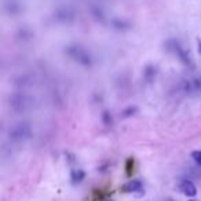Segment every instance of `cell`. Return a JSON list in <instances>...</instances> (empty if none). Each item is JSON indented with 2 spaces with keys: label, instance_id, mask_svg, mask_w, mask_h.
Segmentation results:
<instances>
[{
  "label": "cell",
  "instance_id": "obj_5",
  "mask_svg": "<svg viewBox=\"0 0 201 201\" xmlns=\"http://www.w3.org/2000/svg\"><path fill=\"white\" fill-rule=\"evenodd\" d=\"M75 17V13L70 11L69 8H62L59 11H57V18L59 21H69Z\"/></svg>",
  "mask_w": 201,
  "mask_h": 201
},
{
  "label": "cell",
  "instance_id": "obj_4",
  "mask_svg": "<svg viewBox=\"0 0 201 201\" xmlns=\"http://www.w3.org/2000/svg\"><path fill=\"white\" fill-rule=\"evenodd\" d=\"M121 190L126 193H135V192H141L142 190V182L141 181H130L128 183L121 188Z\"/></svg>",
  "mask_w": 201,
  "mask_h": 201
},
{
  "label": "cell",
  "instance_id": "obj_3",
  "mask_svg": "<svg viewBox=\"0 0 201 201\" xmlns=\"http://www.w3.org/2000/svg\"><path fill=\"white\" fill-rule=\"evenodd\" d=\"M179 189H181V192L183 193V194H186V196H190V197H193V196H196L197 194V189H196V186L193 185L190 181H183L181 185H179Z\"/></svg>",
  "mask_w": 201,
  "mask_h": 201
},
{
  "label": "cell",
  "instance_id": "obj_2",
  "mask_svg": "<svg viewBox=\"0 0 201 201\" xmlns=\"http://www.w3.org/2000/svg\"><path fill=\"white\" fill-rule=\"evenodd\" d=\"M29 134V127L26 124H17L15 127L10 131V137L13 139H21V138H25Z\"/></svg>",
  "mask_w": 201,
  "mask_h": 201
},
{
  "label": "cell",
  "instance_id": "obj_13",
  "mask_svg": "<svg viewBox=\"0 0 201 201\" xmlns=\"http://www.w3.org/2000/svg\"><path fill=\"white\" fill-rule=\"evenodd\" d=\"M107 201H112V200H107Z\"/></svg>",
  "mask_w": 201,
  "mask_h": 201
},
{
  "label": "cell",
  "instance_id": "obj_7",
  "mask_svg": "<svg viewBox=\"0 0 201 201\" xmlns=\"http://www.w3.org/2000/svg\"><path fill=\"white\" fill-rule=\"evenodd\" d=\"M154 76H156V69L153 66H147L146 70H145V79L147 81H152L154 79Z\"/></svg>",
  "mask_w": 201,
  "mask_h": 201
},
{
  "label": "cell",
  "instance_id": "obj_11",
  "mask_svg": "<svg viewBox=\"0 0 201 201\" xmlns=\"http://www.w3.org/2000/svg\"><path fill=\"white\" fill-rule=\"evenodd\" d=\"M197 44H198V48H200V53H201V40H197Z\"/></svg>",
  "mask_w": 201,
  "mask_h": 201
},
{
  "label": "cell",
  "instance_id": "obj_1",
  "mask_svg": "<svg viewBox=\"0 0 201 201\" xmlns=\"http://www.w3.org/2000/svg\"><path fill=\"white\" fill-rule=\"evenodd\" d=\"M66 54L72 59L77 61L79 64L84 65V66H88L91 65V57L84 48H81L80 46H69L66 48Z\"/></svg>",
  "mask_w": 201,
  "mask_h": 201
},
{
  "label": "cell",
  "instance_id": "obj_8",
  "mask_svg": "<svg viewBox=\"0 0 201 201\" xmlns=\"http://www.w3.org/2000/svg\"><path fill=\"white\" fill-rule=\"evenodd\" d=\"M137 112H138L137 107H135V106H130L128 109H126V110L123 112V116H124V117H130V116H132V114L137 113Z\"/></svg>",
  "mask_w": 201,
  "mask_h": 201
},
{
  "label": "cell",
  "instance_id": "obj_6",
  "mask_svg": "<svg viewBox=\"0 0 201 201\" xmlns=\"http://www.w3.org/2000/svg\"><path fill=\"white\" fill-rule=\"evenodd\" d=\"M84 171L83 169H73L72 171V174H70V178H72V182L73 183H77V182H81L83 179H84Z\"/></svg>",
  "mask_w": 201,
  "mask_h": 201
},
{
  "label": "cell",
  "instance_id": "obj_9",
  "mask_svg": "<svg viewBox=\"0 0 201 201\" xmlns=\"http://www.w3.org/2000/svg\"><path fill=\"white\" fill-rule=\"evenodd\" d=\"M102 119H103V123H105V126H112V117H110L109 112H103Z\"/></svg>",
  "mask_w": 201,
  "mask_h": 201
},
{
  "label": "cell",
  "instance_id": "obj_12",
  "mask_svg": "<svg viewBox=\"0 0 201 201\" xmlns=\"http://www.w3.org/2000/svg\"><path fill=\"white\" fill-rule=\"evenodd\" d=\"M189 201H196V200H189Z\"/></svg>",
  "mask_w": 201,
  "mask_h": 201
},
{
  "label": "cell",
  "instance_id": "obj_10",
  "mask_svg": "<svg viewBox=\"0 0 201 201\" xmlns=\"http://www.w3.org/2000/svg\"><path fill=\"white\" fill-rule=\"evenodd\" d=\"M192 157L194 158V161L197 162V164L201 167V150H196L192 153Z\"/></svg>",
  "mask_w": 201,
  "mask_h": 201
}]
</instances>
